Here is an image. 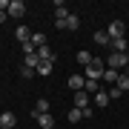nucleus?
Returning a JSON list of instances; mask_svg holds the SVG:
<instances>
[{"mask_svg": "<svg viewBox=\"0 0 129 129\" xmlns=\"http://www.w3.org/2000/svg\"><path fill=\"white\" fill-rule=\"evenodd\" d=\"M92 103L101 106V109H106V106H109V92H98V95L92 98Z\"/></svg>", "mask_w": 129, "mask_h": 129, "instance_id": "ddd939ff", "label": "nucleus"}, {"mask_svg": "<svg viewBox=\"0 0 129 129\" xmlns=\"http://www.w3.org/2000/svg\"><path fill=\"white\" fill-rule=\"evenodd\" d=\"M123 66H129V55H123V52H112L109 57H106V69H123Z\"/></svg>", "mask_w": 129, "mask_h": 129, "instance_id": "f03ea898", "label": "nucleus"}, {"mask_svg": "<svg viewBox=\"0 0 129 129\" xmlns=\"http://www.w3.org/2000/svg\"><path fill=\"white\" fill-rule=\"evenodd\" d=\"M103 78H106V83H112V86H118V80H120V75H118L115 69H106V72H103ZM103 78H101V80H103Z\"/></svg>", "mask_w": 129, "mask_h": 129, "instance_id": "a211bd4d", "label": "nucleus"}, {"mask_svg": "<svg viewBox=\"0 0 129 129\" xmlns=\"http://www.w3.org/2000/svg\"><path fill=\"white\" fill-rule=\"evenodd\" d=\"M69 120H72V123L83 120V112H80V109H69Z\"/></svg>", "mask_w": 129, "mask_h": 129, "instance_id": "b1692460", "label": "nucleus"}, {"mask_svg": "<svg viewBox=\"0 0 129 129\" xmlns=\"http://www.w3.org/2000/svg\"><path fill=\"white\" fill-rule=\"evenodd\" d=\"M83 86H86V78L83 75H69V89L72 92H80Z\"/></svg>", "mask_w": 129, "mask_h": 129, "instance_id": "423d86ee", "label": "nucleus"}, {"mask_svg": "<svg viewBox=\"0 0 129 129\" xmlns=\"http://www.w3.org/2000/svg\"><path fill=\"white\" fill-rule=\"evenodd\" d=\"M23 52H26V55H35V52H37V49L32 46V40H29V43H23Z\"/></svg>", "mask_w": 129, "mask_h": 129, "instance_id": "bb28decb", "label": "nucleus"}, {"mask_svg": "<svg viewBox=\"0 0 129 129\" xmlns=\"http://www.w3.org/2000/svg\"><path fill=\"white\" fill-rule=\"evenodd\" d=\"M37 75H52V63L49 60H40L37 63Z\"/></svg>", "mask_w": 129, "mask_h": 129, "instance_id": "4be33fe9", "label": "nucleus"}, {"mask_svg": "<svg viewBox=\"0 0 129 129\" xmlns=\"http://www.w3.org/2000/svg\"><path fill=\"white\" fill-rule=\"evenodd\" d=\"M0 12H9V0H0Z\"/></svg>", "mask_w": 129, "mask_h": 129, "instance_id": "cd10ccee", "label": "nucleus"}, {"mask_svg": "<svg viewBox=\"0 0 129 129\" xmlns=\"http://www.w3.org/2000/svg\"><path fill=\"white\" fill-rule=\"evenodd\" d=\"M92 37H95V43H98V46H109V35H106V32H95Z\"/></svg>", "mask_w": 129, "mask_h": 129, "instance_id": "412c9836", "label": "nucleus"}, {"mask_svg": "<svg viewBox=\"0 0 129 129\" xmlns=\"http://www.w3.org/2000/svg\"><path fill=\"white\" fill-rule=\"evenodd\" d=\"M69 9H66V6L63 3H60V0H57V3H55V20H57V23H60V20H66V17H69Z\"/></svg>", "mask_w": 129, "mask_h": 129, "instance_id": "9d476101", "label": "nucleus"}, {"mask_svg": "<svg viewBox=\"0 0 129 129\" xmlns=\"http://www.w3.org/2000/svg\"><path fill=\"white\" fill-rule=\"evenodd\" d=\"M46 112H49V101H46V98H40L37 106L32 109V118H35V115H46Z\"/></svg>", "mask_w": 129, "mask_h": 129, "instance_id": "2eb2a0df", "label": "nucleus"}, {"mask_svg": "<svg viewBox=\"0 0 129 129\" xmlns=\"http://www.w3.org/2000/svg\"><path fill=\"white\" fill-rule=\"evenodd\" d=\"M32 46H35V49L46 46V35H43V32H32Z\"/></svg>", "mask_w": 129, "mask_h": 129, "instance_id": "f3484780", "label": "nucleus"}, {"mask_svg": "<svg viewBox=\"0 0 129 129\" xmlns=\"http://www.w3.org/2000/svg\"><path fill=\"white\" fill-rule=\"evenodd\" d=\"M103 72H106V63H103L101 57H95L92 63L86 66V72H83V78H86V80H101V78H103Z\"/></svg>", "mask_w": 129, "mask_h": 129, "instance_id": "f257e3e1", "label": "nucleus"}, {"mask_svg": "<svg viewBox=\"0 0 129 129\" xmlns=\"http://www.w3.org/2000/svg\"><path fill=\"white\" fill-rule=\"evenodd\" d=\"M75 60H78L80 66H89V63H92V60H95V55H92V52H86V49H80L78 55H75Z\"/></svg>", "mask_w": 129, "mask_h": 129, "instance_id": "1a4fd4ad", "label": "nucleus"}, {"mask_svg": "<svg viewBox=\"0 0 129 129\" xmlns=\"http://www.w3.org/2000/svg\"><path fill=\"white\" fill-rule=\"evenodd\" d=\"M106 35H109V40H118V37H126V23H123V20H112V23L106 26Z\"/></svg>", "mask_w": 129, "mask_h": 129, "instance_id": "7ed1b4c3", "label": "nucleus"}, {"mask_svg": "<svg viewBox=\"0 0 129 129\" xmlns=\"http://www.w3.org/2000/svg\"><path fill=\"white\" fill-rule=\"evenodd\" d=\"M35 120H37L40 129H52V126H55V118H52L49 112H46V115H35Z\"/></svg>", "mask_w": 129, "mask_h": 129, "instance_id": "6e6552de", "label": "nucleus"}, {"mask_svg": "<svg viewBox=\"0 0 129 129\" xmlns=\"http://www.w3.org/2000/svg\"><path fill=\"white\" fill-rule=\"evenodd\" d=\"M20 75H23V78H35L37 72H35V69H29V66H20Z\"/></svg>", "mask_w": 129, "mask_h": 129, "instance_id": "393cba45", "label": "nucleus"}, {"mask_svg": "<svg viewBox=\"0 0 129 129\" xmlns=\"http://www.w3.org/2000/svg\"><path fill=\"white\" fill-rule=\"evenodd\" d=\"M37 63H40L37 52H35V55H26V57H23V66H29V69H35V72H37Z\"/></svg>", "mask_w": 129, "mask_h": 129, "instance_id": "6ab92c4d", "label": "nucleus"}, {"mask_svg": "<svg viewBox=\"0 0 129 129\" xmlns=\"http://www.w3.org/2000/svg\"><path fill=\"white\" fill-rule=\"evenodd\" d=\"M75 109H86V106H92V98H89V92L86 89H80V92H75Z\"/></svg>", "mask_w": 129, "mask_h": 129, "instance_id": "20e7f679", "label": "nucleus"}, {"mask_svg": "<svg viewBox=\"0 0 129 129\" xmlns=\"http://www.w3.org/2000/svg\"><path fill=\"white\" fill-rule=\"evenodd\" d=\"M126 75H129V66H126Z\"/></svg>", "mask_w": 129, "mask_h": 129, "instance_id": "c756f323", "label": "nucleus"}, {"mask_svg": "<svg viewBox=\"0 0 129 129\" xmlns=\"http://www.w3.org/2000/svg\"><path fill=\"white\" fill-rule=\"evenodd\" d=\"M83 89H86L89 95H98V92H101V80H86V86H83Z\"/></svg>", "mask_w": 129, "mask_h": 129, "instance_id": "aec40b11", "label": "nucleus"}, {"mask_svg": "<svg viewBox=\"0 0 129 129\" xmlns=\"http://www.w3.org/2000/svg\"><path fill=\"white\" fill-rule=\"evenodd\" d=\"M6 17H9V12H0V23H6Z\"/></svg>", "mask_w": 129, "mask_h": 129, "instance_id": "c85d7f7f", "label": "nucleus"}, {"mask_svg": "<svg viewBox=\"0 0 129 129\" xmlns=\"http://www.w3.org/2000/svg\"><path fill=\"white\" fill-rule=\"evenodd\" d=\"M118 89H120V92H129V75H120V80H118Z\"/></svg>", "mask_w": 129, "mask_h": 129, "instance_id": "5701e85b", "label": "nucleus"}, {"mask_svg": "<svg viewBox=\"0 0 129 129\" xmlns=\"http://www.w3.org/2000/svg\"><path fill=\"white\" fill-rule=\"evenodd\" d=\"M120 95H123V92H120V89H118V86H112V89H109V101H118V98H120Z\"/></svg>", "mask_w": 129, "mask_h": 129, "instance_id": "a878e982", "label": "nucleus"}, {"mask_svg": "<svg viewBox=\"0 0 129 129\" xmlns=\"http://www.w3.org/2000/svg\"><path fill=\"white\" fill-rule=\"evenodd\" d=\"M14 37H17L20 43H29V40H32V29H29V26H17V29H14Z\"/></svg>", "mask_w": 129, "mask_h": 129, "instance_id": "0eeeda50", "label": "nucleus"}, {"mask_svg": "<svg viewBox=\"0 0 129 129\" xmlns=\"http://www.w3.org/2000/svg\"><path fill=\"white\" fill-rule=\"evenodd\" d=\"M0 129H3V126H0Z\"/></svg>", "mask_w": 129, "mask_h": 129, "instance_id": "7c9ffc66", "label": "nucleus"}, {"mask_svg": "<svg viewBox=\"0 0 129 129\" xmlns=\"http://www.w3.org/2000/svg\"><path fill=\"white\" fill-rule=\"evenodd\" d=\"M80 29V17L78 14H69V17H66V32H78Z\"/></svg>", "mask_w": 129, "mask_h": 129, "instance_id": "4468645a", "label": "nucleus"}, {"mask_svg": "<svg viewBox=\"0 0 129 129\" xmlns=\"http://www.w3.org/2000/svg\"><path fill=\"white\" fill-rule=\"evenodd\" d=\"M37 57H40V60H49V63H55V52H52L49 46H40V49H37Z\"/></svg>", "mask_w": 129, "mask_h": 129, "instance_id": "dca6fc26", "label": "nucleus"}, {"mask_svg": "<svg viewBox=\"0 0 129 129\" xmlns=\"http://www.w3.org/2000/svg\"><path fill=\"white\" fill-rule=\"evenodd\" d=\"M0 126L3 129H14V112H3L0 115Z\"/></svg>", "mask_w": 129, "mask_h": 129, "instance_id": "f8f14e48", "label": "nucleus"}, {"mask_svg": "<svg viewBox=\"0 0 129 129\" xmlns=\"http://www.w3.org/2000/svg\"><path fill=\"white\" fill-rule=\"evenodd\" d=\"M109 46H112V52H123V55H126L129 40H126V37H118V40H109Z\"/></svg>", "mask_w": 129, "mask_h": 129, "instance_id": "9b49d317", "label": "nucleus"}, {"mask_svg": "<svg viewBox=\"0 0 129 129\" xmlns=\"http://www.w3.org/2000/svg\"><path fill=\"white\" fill-rule=\"evenodd\" d=\"M23 14H26L23 0H9V17H23Z\"/></svg>", "mask_w": 129, "mask_h": 129, "instance_id": "39448f33", "label": "nucleus"}]
</instances>
